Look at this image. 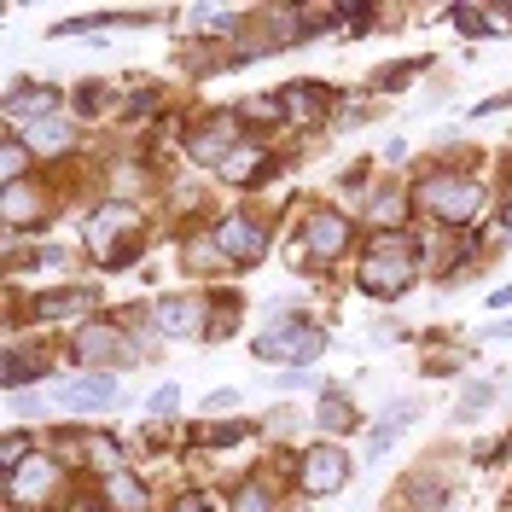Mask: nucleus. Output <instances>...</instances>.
I'll return each mask as SVG.
<instances>
[{
  "instance_id": "1",
  "label": "nucleus",
  "mask_w": 512,
  "mask_h": 512,
  "mask_svg": "<svg viewBox=\"0 0 512 512\" xmlns=\"http://www.w3.org/2000/svg\"><path fill=\"white\" fill-rule=\"evenodd\" d=\"M414 286V262L402 256V239H379L373 256H367V268H361V291H373V297H396V291Z\"/></svg>"
},
{
  "instance_id": "2",
  "label": "nucleus",
  "mask_w": 512,
  "mask_h": 512,
  "mask_svg": "<svg viewBox=\"0 0 512 512\" xmlns=\"http://www.w3.org/2000/svg\"><path fill=\"white\" fill-rule=\"evenodd\" d=\"M419 204L437 210L443 222H466V216L478 210V187H472V181H454V175H431V181L419 187Z\"/></svg>"
},
{
  "instance_id": "3",
  "label": "nucleus",
  "mask_w": 512,
  "mask_h": 512,
  "mask_svg": "<svg viewBox=\"0 0 512 512\" xmlns=\"http://www.w3.org/2000/svg\"><path fill=\"white\" fill-rule=\"evenodd\" d=\"M344 478H350V454H344V448H309V454H303V483H309L315 495L344 489Z\"/></svg>"
},
{
  "instance_id": "4",
  "label": "nucleus",
  "mask_w": 512,
  "mask_h": 512,
  "mask_svg": "<svg viewBox=\"0 0 512 512\" xmlns=\"http://www.w3.org/2000/svg\"><path fill=\"white\" fill-rule=\"evenodd\" d=\"M134 210H123V204H105V210H99L94 216V227H88V245H94V256L99 262H117V251H111V245H117V233H134Z\"/></svg>"
},
{
  "instance_id": "5",
  "label": "nucleus",
  "mask_w": 512,
  "mask_h": 512,
  "mask_svg": "<svg viewBox=\"0 0 512 512\" xmlns=\"http://www.w3.org/2000/svg\"><path fill=\"white\" fill-rule=\"evenodd\" d=\"M216 245H222L227 256H239V262H256L268 239H262V227H256V222H245V216H233V222H222V227H216Z\"/></svg>"
},
{
  "instance_id": "6",
  "label": "nucleus",
  "mask_w": 512,
  "mask_h": 512,
  "mask_svg": "<svg viewBox=\"0 0 512 512\" xmlns=\"http://www.w3.org/2000/svg\"><path fill=\"white\" fill-rule=\"evenodd\" d=\"M256 350H262V355H291V361H309V355L326 350V332H315V326H303V332H268Z\"/></svg>"
},
{
  "instance_id": "7",
  "label": "nucleus",
  "mask_w": 512,
  "mask_h": 512,
  "mask_svg": "<svg viewBox=\"0 0 512 512\" xmlns=\"http://www.w3.org/2000/svg\"><path fill=\"white\" fill-rule=\"evenodd\" d=\"M198 315H204L198 297H163L158 303V326L163 332H198Z\"/></svg>"
},
{
  "instance_id": "8",
  "label": "nucleus",
  "mask_w": 512,
  "mask_h": 512,
  "mask_svg": "<svg viewBox=\"0 0 512 512\" xmlns=\"http://www.w3.org/2000/svg\"><path fill=\"white\" fill-rule=\"evenodd\" d=\"M344 239H350V227H344V216H332V210L309 222V251H320V256H338V251H344Z\"/></svg>"
},
{
  "instance_id": "9",
  "label": "nucleus",
  "mask_w": 512,
  "mask_h": 512,
  "mask_svg": "<svg viewBox=\"0 0 512 512\" xmlns=\"http://www.w3.org/2000/svg\"><path fill=\"white\" fill-rule=\"evenodd\" d=\"M192 158L198 163H227L233 158V123H210L198 140H192Z\"/></svg>"
},
{
  "instance_id": "10",
  "label": "nucleus",
  "mask_w": 512,
  "mask_h": 512,
  "mask_svg": "<svg viewBox=\"0 0 512 512\" xmlns=\"http://www.w3.org/2000/svg\"><path fill=\"white\" fill-rule=\"evenodd\" d=\"M111 379H70L59 384V402H76V408H99V402H111Z\"/></svg>"
},
{
  "instance_id": "11",
  "label": "nucleus",
  "mask_w": 512,
  "mask_h": 512,
  "mask_svg": "<svg viewBox=\"0 0 512 512\" xmlns=\"http://www.w3.org/2000/svg\"><path fill=\"white\" fill-rule=\"evenodd\" d=\"M408 419H414V408H408V402H390V414L379 419V431H373V443H367V454H384V448L396 443V431H402Z\"/></svg>"
},
{
  "instance_id": "12",
  "label": "nucleus",
  "mask_w": 512,
  "mask_h": 512,
  "mask_svg": "<svg viewBox=\"0 0 512 512\" xmlns=\"http://www.w3.org/2000/svg\"><path fill=\"white\" fill-rule=\"evenodd\" d=\"M35 315L53 320V315H88V291H53V297H41L35 303Z\"/></svg>"
},
{
  "instance_id": "13",
  "label": "nucleus",
  "mask_w": 512,
  "mask_h": 512,
  "mask_svg": "<svg viewBox=\"0 0 512 512\" xmlns=\"http://www.w3.org/2000/svg\"><path fill=\"white\" fill-rule=\"evenodd\" d=\"M76 344H82V355H88V361H111V355L123 350V338H117V332H105V326H88Z\"/></svg>"
},
{
  "instance_id": "14",
  "label": "nucleus",
  "mask_w": 512,
  "mask_h": 512,
  "mask_svg": "<svg viewBox=\"0 0 512 512\" xmlns=\"http://www.w3.org/2000/svg\"><path fill=\"white\" fill-rule=\"evenodd\" d=\"M105 495L117 501V512H140V507H146V489H140L134 478H123V472H111V483H105Z\"/></svg>"
},
{
  "instance_id": "15",
  "label": "nucleus",
  "mask_w": 512,
  "mask_h": 512,
  "mask_svg": "<svg viewBox=\"0 0 512 512\" xmlns=\"http://www.w3.org/2000/svg\"><path fill=\"white\" fill-rule=\"evenodd\" d=\"M53 105H59L53 88H41V94H12L6 99V117H41V111H53Z\"/></svg>"
},
{
  "instance_id": "16",
  "label": "nucleus",
  "mask_w": 512,
  "mask_h": 512,
  "mask_svg": "<svg viewBox=\"0 0 512 512\" xmlns=\"http://www.w3.org/2000/svg\"><path fill=\"white\" fill-rule=\"evenodd\" d=\"M280 111H286V117H315V111H320L315 82H291V94L280 99Z\"/></svg>"
},
{
  "instance_id": "17",
  "label": "nucleus",
  "mask_w": 512,
  "mask_h": 512,
  "mask_svg": "<svg viewBox=\"0 0 512 512\" xmlns=\"http://www.w3.org/2000/svg\"><path fill=\"white\" fill-rule=\"evenodd\" d=\"M320 425H326V431H350V425H355V408H350V402H344V396H326V402H320Z\"/></svg>"
},
{
  "instance_id": "18",
  "label": "nucleus",
  "mask_w": 512,
  "mask_h": 512,
  "mask_svg": "<svg viewBox=\"0 0 512 512\" xmlns=\"http://www.w3.org/2000/svg\"><path fill=\"white\" fill-rule=\"evenodd\" d=\"M30 146H35V152H59V146H70V123H35L30 128Z\"/></svg>"
},
{
  "instance_id": "19",
  "label": "nucleus",
  "mask_w": 512,
  "mask_h": 512,
  "mask_svg": "<svg viewBox=\"0 0 512 512\" xmlns=\"http://www.w3.org/2000/svg\"><path fill=\"white\" fill-rule=\"evenodd\" d=\"M256 169H262V158H256V152H233V158L222 163L227 181H245V175H256ZM245 187H251V181H245Z\"/></svg>"
},
{
  "instance_id": "20",
  "label": "nucleus",
  "mask_w": 512,
  "mask_h": 512,
  "mask_svg": "<svg viewBox=\"0 0 512 512\" xmlns=\"http://www.w3.org/2000/svg\"><path fill=\"white\" fill-rule=\"evenodd\" d=\"M47 483H53V472H47V466H35V472H24V478H12V495H41Z\"/></svg>"
},
{
  "instance_id": "21",
  "label": "nucleus",
  "mask_w": 512,
  "mask_h": 512,
  "mask_svg": "<svg viewBox=\"0 0 512 512\" xmlns=\"http://www.w3.org/2000/svg\"><path fill=\"white\" fill-rule=\"evenodd\" d=\"M30 210H35V204H30V192H24V187H12V192H6V222H12V227L24 222Z\"/></svg>"
},
{
  "instance_id": "22",
  "label": "nucleus",
  "mask_w": 512,
  "mask_h": 512,
  "mask_svg": "<svg viewBox=\"0 0 512 512\" xmlns=\"http://www.w3.org/2000/svg\"><path fill=\"white\" fill-rule=\"evenodd\" d=\"M233 512H268V495H262L256 483H245V489L233 495Z\"/></svg>"
},
{
  "instance_id": "23",
  "label": "nucleus",
  "mask_w": 512,
  "mask_h": 512,
  "mask_svg": "<svg viewBox=\"0 0 512 512\" xmlns=\"http://www.w3.org/2000/svg\"><path fill=\"white\" fill-rule=\"evenodd\" d=\"M18 175H24V146L6 140V187H18Z\"/></svg>"
},
{
  "instance_id": "24",
  "label": "nucleus",
  "mask_w": 512,
  "mask_h": 512,
  "mask_svg": "<svg viewBox=\"0 0 512 512\" xmlns=\"http://www.w3.org/2000/svg\"><path fill=\"white\" fill-rule=\"evenodd\" d=\"M18 460H24V437L12 431V437H6V448H0V466H6V472H18Z\"/></svg>"
},
{
  "instance_id": "25",
  "label": "nucleus",
  "mask_w": 512,
  "mask_h": 512,
  "mask_svg": "<svg viewBox=\"0 0 512 512\" xmlns=\"http://www.w3.org/2000/svg\"><path fill=\"white\" fill-rule=\"evenodd\" d=\"M181 512H210V507H204V501H181Z\"/></svg>"
}]
</instances>
